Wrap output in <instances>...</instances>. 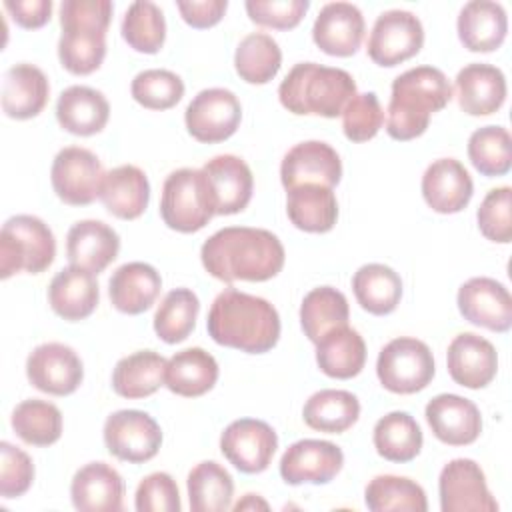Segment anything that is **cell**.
Wrapping results in <instances>:
<instances>
[{
    "mask_svg": "<svg viewBox=\"0 0 512 512\" xmlns=\"http://www.w3.org/2000/svg\"><path fill=\"white\" fill-rule=\"evenodd\" d=\"M202 266L222 282H264L284 266V246L264 228L228 226L214 232L200 250Z\"/></svg>",
    "mask_w": 512,
    "mask_h": 512,
    "instance_id": "cell-1",
    "label": "cell"
},
{
    "mask_svg": "<svg viewBox=\"0 0 512 512\" xmlns=\"http://www.w3.org/2000/svg\"><path fill=\"white\" fill-rule=\"evenodd\" d=\"M206 328L220 346L264 354L280 338V316L266 298L226 288L214 298Z\"/></svg>",
    "mask_w": 512,
    "mask_h": 512,
    "instance_id": "cell-2",
    "label": "cell"
},
{
    "mask_svg": "<svg viewBox=\"0 0 512 512\" xmlns=\"http://www.w3.org/2000/svg\"><path fill=\"white\" fill-rule=\"evenodd\" d=\"M452 100V86L446 74L434 66H416L392 82V96L386 116L390 138L406 142L426 132L430 114Z\"/></svg>",
    "mask_w": 512,
    "mask_h": 512,
    "instance_id": "cell-3",
    "label": "cell"
},
{
    "mask_svg": "<svg viewBox=\"0 0 512 512\" xmlns=\"http://www.w3.org/2000/svg\"><path fill=\"white\" fill-rule=\"evenodd\" d=\"M108 0H64L60 4V64L76 76L92 74L106 56V30L112 20Z\"/></svg>",
    "mask_w": 512,
    "mask_h": 512,
    "instance_id": "cell-4",
    "label": "cell"
},
{
    "mask_svg": "<svg viewBox=\"0 0 512 512\" xmlns=\"http://www.w3.org/2000/svg\"><path fill=\"white\" fill-rule=\"evenodd\" d=\"M356 94L354 78L332 66L300 62L284 76L278 86L280 104L298 116L314 114L336 118Z\"/></svg>",
    "mask_w": 512,
    "mask_h": 512,
    "instance_id": "cell-5",
    "label": "cell"
},
{
    "mask_svg": "<svg viewBox=\"0 0 512 512\" xmlns=\"http://www.w3.org/2000/svg\"><path fill=\"white\" fill-rule=\"evenodd\" d=\"M214 214V194L202 168H178L166 176L160 198V216L168 228L184 234L198 232Z\"/></svg>",
    "mask_w": 512,
    "mask_h": 512,
    "instance_id": "cell-6",
    "label": "cell"
},
{
    "mask_svg": "<svg viewBox=\"0 0 512 512\" xmlns=\"http://www.w3.org/2000/svg\"><path fill=\"white\" fill-rule=\"evenodd\" d=\"M56 256V240L48 224L30 214H18L4 222L0 232V278L24 270L44 272Z\"/></svg>",
    "mask_w": 512,
    "mask_h": 512,
    "instance_id": "cell-7",
    "label": "cell"
},
{
    "mask_svg": "<svg viewBox=\"0 0 512 512\" xmlns=\"http://www.w3.org/2000/svg\"><path fill=\"white\" fill-rule=\"evenodd\" d=\"M434 370V356L428 344L410 336L390 340L376 360L380 384L394 394L424 390L432 382Z\"/></svg>",
    "mask_w": 512,
    "mask_h": 512,
    "instance_id": "cell-8",
    "label": "cell"
},
{
    "mask_svg": "<svg viewBox=\"0 0 512 512\" xmlns=\"http://www.w3.org/2000/svg\"><path fill=\"white\" fill-rule=\"evenodd\" d=\"M102 432L108 452L130 464L152 460L162 444L158 422L142 410H118L110 414Z\"/></svg>",
    "mask_w": 512,
    "mask_h": 512,
    "instance_id": "cell-9",
    "label": "cell"
},
{
    "mask_svg": "<svg viewBox=\"0 0 512 512\" xmlns=\"http://www.w3.org/2000/svg\"><path fill=\"white\" fill-rule=\"evenodd\" d=\"M424 28L416 14L408 10L382 12L370 30L366 52L380 66H396L420 52Z\"/></svg>",
    "mask_w": 512,
    "mask_h": 512,
    "instance_id": "cell-10",
    "label": "cell"
},
{
    "mask_svg": "<svg viewBox=\"0 0 512 512\" xmlns=\"http://www.w3.org/2000/svg\"><path fill=\"white\" fill-rule=\"evenodd\" d=\"M104 170L94 152L82 146L62 148L52 162L50 180L56 196L70 206H86L100 196Z\"/></svg>",
    "mask_w": 512,
    "mask_h": 512,
    "instance_id": "cell-11",
    "label": "cell"
},
{
    "mask_svg": "<svg viewBox=\"0 0 512 512\" xmlns=\"http://www.w3.org/2000/svg\"><path fill=\"white\" fill-rule=\"evenodd\" d=\"M240 120V100L226 88L200 90L184 112V122L190 136L204 144L224 142L238 130Z\"/></svg>",
    "mask_w": 512,
    "mask_h": 512,
    "instance_id": "cell-12",
    "label": "cell"
},
{
    "mask_svg": "<svg viewBox=\"0 0 512 512\" xmlns=\"http://www.w3.org/2000/svg\"><path fill=\"white\" fill-rule=\"evenodd\" d=\"M278 448L274 428L256 418H240L230 422L220 436V450L226 460L244 474L264 472Z\"/></svg>",
    "mask_w": 512,
    "mask_h": 512,
    "instance_id": "cell-13",
    "label": "cell"
},
{
    "mask_svg": "<svg viewBox=\"0 0 512 512\" xmlns=\"http://www.w3.org/2000/svg\"><path fill=\"white\" fill-rule=\"evenodd\" d=\"M442 512H496L482 468L470 458L450 460L438 478Z\"/></svg>",
    "mask_w": 512,
    "mask_h": 512,
    "instance_id": "cell-14",
    "label": "cell"
},
{
    "mask_svg": "<svg viewBox=\"0 0 512 512\" xmlns=\"http://www.w3.org/2000/svg\"><path fill=\"white\" fill-rule=\"evenodd\" d=\"M26 376L34 388L52 396H68L84 378L80 356L66 344L46 342L36 346L26 360Z\"/></svg>",
    "mask_w": 512,
    "mask_h": 512,
    "instance_id": "cell-15",
    "label": "cell"
},
{
    "mask_svg": "<svg viewBox=\"0 0 512 512\" xmlns=\"http://www.w3.org/2000/svg\"><path fill=\"white\" fill-rule=\"evenodd\" d=\"M458 310L464 320L492 332H508L512 326V296L508 288L488 276L466 280L458 288Z\"/></svg>",
    "mask_w": 512,
    "mask_h": 512,
    "instance_id": "cell-16",
    "label": "cell"
},
{
    "mask_svg": "<svg viewBox=\"0 0 512 512\" xmlns=\"http://www.w3.org/2000/svg\"><path fill=\"white\" fill-rule=\"evenodd\" d=\"M344 464L342 450L328 440L304 438L286 448L280 458V476L286 484H326Z\"/></svg>",
    "mask_w": 512,
    "mask_h": 512,
    "instance_id": "cell-17",
    "label": "cell"
},
{
    "mask_svg": "<svg viewBox=\"0 0 512 512\" xmlns=\"http://www.w3.org/2000/svg\"><path fill=\"white\" fill-rule=\"evenodd\" d=\"M342 178L338 152L320 140H306L292 146L280 164V180L286 190L302 184L334 188Z\"/></svg>",
    "mask_w": 512,
    "mask_h": 512,
    "instance_id": "cell-18",
    "label": "cell"
},
{
    "mask_svg": "<svg viewBox=\"0 0 512 512\" xmlns=\"http://www.w3.org/2000/svg\"><path fill=\"white\" fill-rule=\"evenodd\" d=\"M364 16L350 2H328L320 8L314 26V44L330 56H352L364 38Z\"/></svg>",
    "mask_w": 512,
    "mask_h": 512,
    "instance_id": "cell-19",
    "label": "cell"
},
{
    "mask_svg": "<svg viewBox=\"0 0 512 512\" xmlns=\"http://www.w3.org/2000/svg\"><path fill=\"white\" fill-rule=\"evenodd\" d=\"M432 434L450 446L472 444L482 432V416L478 406L458 394H438L424 410Z\"/></svg>",
    "mask_w": 512,
    "mask_h": 512,
    "instance_id": "cell-20",
    "label": "cell"
},
{
    "mask_svg": "<svg viewBox=\"0 0 512 512\" xmlns=\"http://www.w3.org/2000/svg\"><path fill=\"white\" fill-rule=\"evenodd\" d=\"M446 366L456 384L478 390L494 380L498 354L490 340L474 332H462L448 344Z\"/></svg>",
    "mask_w": 512,
    "mask_h": 512,
    "instance_id": "cell-21",
    "label": "cell"
},
{
    "mask_svg": "<svg viewBox=\"0 0 512 512\" xmlns=\"http://www.w3.org/2000/svg\"><path fill=\"white\" fill-rule=\"evenodd\" d=\"M472 194V178L456 158L434 160L422 176V196L438 214H456L464 210Z\"/></svg>",
    "mask_w": 512,
    "mask_h": 512,
    "instance_id": "cell-22",
    "label": "cell"
},
{
    "mask_svg": "<svg viewBox=\"0 0 512 512\" xmlns=\"http://www.w3.org/2000/svg\"><path fill=\"white\" fill-rule=\"evenodd\" d=\"M70 498L80 512H116L122 510L124 480L110 464L90 462L74 474Z\"/></svg>",
    "mask_w": 512,
    "mask_h": 512,
    "instance_id": "cell-23",
    "label": "cell"
},
{
    "mask_svg": "<svg viewBox=\"0 0 512 512\" xmlns=\"http://www.w3.org/2000/svg\"><path fill=\"white\" fill-rule=\"evenodd\" d=\"M202 170L208 176L214 194L216 214H236L248 206L254 190V176L242 158L220 154L208 160Z\"/></svg>",
    "mask_w": 512,
    "mask_h": 512,
    "instance_id": "cell-24",
    "label": "cell"
},
{
    "mask_svg": "<svg viewBox=\"0 0 512 512\" xmlns=\"http://www.w3.org/2000/svg\"><path fill=\"white\" fill-rule=\"evenodd\" d=\"M118 250L116 230L102 220H80L68 230L66 256L72 266L100 274L118 256Z\"/></svg>",
    "mask_w": 512,
    "mask_h": 512,
    "instance_id": "cell-25",
    "label": "cell"
},
{
    "mask_svg": "<svg viewBox=\"0 0 512 512\" xmlns=\"http://www.w3.org/2000/svg\"><path fill=\"white\" fill-rule=\"evenodd\" d=\"M162 290L158 270L146 262H126L108 280L112 306L122 314H142L156 302Z\"/></svg>",
    "mask_w": 512,
    "mask_h": 512,
    "instance_id": "cell-26",
    "label": "cell"
},
{
    "mask_svg": "<svg viewBox=\"0 0 512 512\" xmlns=\"http://www.w3.org/2000/svg\"><path fill=\"white\" fill-rule=\"evenodd\" d=\"M458 106L470 116L494 114L506 100L504 72L492 64H466L456 76Z\"/></svg>",
    "mask_w": 512,
    "mask_h": 512,
    "instance_id": "cell-27",
    "label": "cell"
},
{
    "mask_svg": "<svg viewBox=\"0 0 512 512\" xmlns=\"http://www.w3.org/2000/svg\"><path fill=\"white\" fill-rule=\"evenodd\" d=\"M100 300L96 276L80 266L62 268L48 286V304L64 320L88 318Z\"/></svg>",
    "mask_w": 512,
    "mask_h": 512,
    "instance_id": "cell-28",
    "label": "cell"
},
{
    "mask_svg": "<svg viewBox=\"0 0 512 512\" xmlns=\"http://www.w3.org/2000/svg\"><path fill=\"white\" fill-rule=\"evenodd\" d=\"M458 38L470 52H492L500 48L508 32V16L502 4L472 0L458 14Z\"/></svg>",
    "mask_w": 512,
    "mask_h": 512,
    "instance_id": "cell-29",
    "label": "cell"
},
{
    "mask_svg": "<svg viewBox=\"0 0 512 512\" xmlns=\"http://www.w3.org/2000/svg\"><path fill=\"white\" fill-rule=\"evenodd\" d=\"M50 94L46 74L28 62L16 64L6 70L2 82V110L16 120H28L38 116Z\"/></svg>",
    "mask_w": 512,
    "mask_h": 512,
    "instance_id": "cell-30",
    "label": "cell"
},
{
    "mask_svg": "<svg viewBox=\"0 0 512 512\" xmlns=\"http://www.w3.org/2000/svg\"><path fill=\"white\" fill-rule=\"evenodd\" d=\"M56 118L66 132L76 136H92L106 126L110 118V104L100 90L74 84L60 92L56 102Z\"/></svg>",
    "mask_w": 512,
    "mask_h": 512,
    "instance_id": "cell-31",
    "label": "cell"
},
{
    "mask_svg": "<svg viewBox=\"0 0 512 512\" xmlns=\"http://www.w3.org/2000/svg\"><path fill=\"white\" fill-rule=\"evenodd\" d=\"M98 198L116 218L134 220L148 206L150 182L138 166L122 164L104 172Z\"/></svg>",
    "mask_w": 512,
    "mask_h": 512,
    "instance_id": "cell-32",
    "label": "cell"
},
{
    "mask_svg": "<svg viewBox=\"0 0 512 512\" xmlns=\"http://www.w3.org/2000/svg\"><path fill=\"white\" fill-rule=\"evenodd\" d=\"M316 362L318 368L330 378H354L364 368L366 344L362 336L348 324L336 326L316 342Z\"/></svg>",
    "mask_w": 512,
    "mask_h": 512,
    "instance_id": "cell-33",
    "label": "cell"
},
{
    "mask_svg": "<svg viewBox=\"0 0 512 512\" xmlns=\"http://www.w3.org/2000/svg\"><path fill=\"white\" fill-rule=\"evenodd\" d=\"M168 360L154 350L124 356L112 370V388L118 396L138 400L152 396L166 380Z\"/></svg>",
    "mask_w": 512,
    "mask_h": 512,
    "instance_id": "cell-34",
    "label": "cell"
},
{
    "mask_svg": "<svg viewBox=\"0 0 512 512\" xmlns=\"http://www.w3.org/2000/svg\"><path fill=\"white\" fill-rule=\"evenodd\" d=\"M286 212L290 222L304 232H328L338 218V202L328 186L302 184L288 190Z\"/></svg>",
    "mask_w": 512,
    "mask_h": 512,
    "instance_id": "cell-35",
    "label": "cell"
},
{
    "mask_svg": "<svg viewBox=\"0 0 512 512\" xmlns=\"http://www.w3.org/2000/svg\"><path fill=\"white\" fill-rule=\"evenodd\" d=\"M218 380V362L202 348H186L176 352L166 364V380L170 392L196 398L214 388Z\"/></svg>",
    "mask_w": 512,
    "mask_h": 512,
    "instance_id": "cell-36",
    "label": "cell"
},
{
    "mask_svg": "<svg viewBox=\"0 0 512 512\" xmlns=\"http://www.w3.org/2000/svg\"><path fill=\"white\" fill-rule=\"evenodd\" d=\"M352 290L358 304L374 314L386 316L396 310L402 298V280L386 264H364L352 276Z\"/></svg>",
    "mask_w": 512,
    "mask_h": 512,
    "instance_id": "cell-37",
    "label": "cell"
},
{
    "mask_svg": "<svg viewBox=\"0 0 512 512\" xmlns=\"http://www.w3.org/2000/svg\"><path fill=\"white\" fill-rule=\"evenodd\" d=\"M360 416V402L348 390L326 388L314 392L302 410L304 422L318 432L340 434L356 424Z\"/></svg>",
    "mask_w": 512,
    "mask_h": 512,
    "instance_id": "cell-38",
    "label": "cell"
},
{
    "mask_svg": "<svg viewBox=\"0 0 512 512\" xmlns=\"http://www.w3.org/2000/svg\"><path fill=\"white\" fill-rule=\"evenodd\" d=\"M186 488L192 512H224L232 506V476L214 460L196 464L188 474Z\"/></svg>",
    "mask_w": 512,
    "mask_h": 512,
    "instance_id": "cell-39",
    "label": "cell"
},
{
    "mask_svg": "<svg viewBox=\"0 0 512 512\" xmlns=\"http://www.w3.org/2000/svg\"><path fill=\"white\" fill-rule=\"evenodd\" d=\"M374 448L390 462H410L422 450V430L408 412H390L374 424Z\"/></svg>",
    "mask_w": 512,
    "mask_h": 512,
    "instance_id": "cell-40",
    "label": "cell"
},
{
    "mask_svg": "<svg viewBox=\"0 0 512 512\" xmlns=\"http://www.w3.org/2000/svg\"><path fill=\"white\" fill-rule=\"evenodd\" d=\"M346 296L332 286L312 288L300 304V326L310 342H318L328 330L348 324Z\"/></svg>",
    "mask_w": 512,
    "mask_h": 512,
    "instance_id": "cell-41",
    "label": "cell"
},
{
    "mask_svg": "<svg viewBox=\"0 0 512 512\" xmlns=\"http://www.w3.org/2000/svg\"><path fill=\"white\" fill-rule=\"evenodd\" d=\"M366 508L372 512H426L424 488L406 478L394 474H380L372 478L364 490Z\"/></svg>",
    "mask_w": 512,
    "mask_h": 512,
    "instance_id": "cell-42",
    "label": "cell"
},
{
    "mask_svg": "<svg viewBox=\"0 0 512 512\" xmlns=\"http://www.w3.org/2000/svg\"><path fill=\"white\" fill-rule=\"evenodd\" d=\"M282 64L278 42L264 32L246 34L234 52V68L238 76L250 84L270 82Z\"/></svg>",
    "mask_w": 512,
    "mask_h": 512,
    "instance_id": "cell-43",
    "label": "cell"
},
{
    "mask_svg": "<svg viewBox=\"0 0 512 512\" xmlns=\"http://www.w3.org/2000/svg\"><path fill=\"white\" fill-rule=\"evenodd\" d=\"M16 436L32 446H50L62 436V412L48 400H22L12 412Z\"/></svg>",
    "mask_w": 512,
    "mask_h": 512,
    "instance_id": "cell-44",
    "label": "cell"
},
{
    "mask_svg": "<svg viewBox=\"0 0 512 512\" xmlns=\"http://www.w3.org/2000/svg\"><path fill=\"white\" fill-rule=\"evenodd\" d=\"M200 312V300L190 288L170 290L154 314V332L166 344H178L190 336Z\"/></svg>",
    "mask_w": 512,
    "mask_h": 512,
    "instance_id": "cell-45",
    "label": "cell"
},
{
    "mask_svg": "<svg viewBox=\"0 0 512 512\" xmlns=\"http://www.w3.org/2000/svg\"><path fill=\"white\" fill-rule=\"evenodd\" d=\"M120 30L130 48L144 54H156L166 40L164 12L148 0L132 2L124 12Z\"/></svg>",
    "mask_w": 512,
    "mask_h": 512,
    "instance_id": "cell-46",
    "label": "cell"
},
{
    "mask_svg": "<svg viewBox=\"0 0 512 512\" xmlns=\"http://www.w3.org/2000/svg\"><path fill=\"white\" fill-rule=\"evenodd\" d=\"M468 158L482 176H504L512 166V138L504 126H482L468 138Z\"/></svg>",
    "mask_w": 512,
    "mask_h": 512,
    "instance_id": "cell-47",
    "label": "cell"
},
{
    "mask_svg": "<svg viewBox=\"0 0 512 512\" xmlns=\"http://www.w3.org/2000/svg\"><path fill=\"white\" fill-rule=\"evenodd\" d=\"M132 98L148 110H168L184 96V82L178 74L164 68L142 70L130 84Z\"/></svg>",
    "mask_w": 512,
    "mask_h": 512,
    "instance_id": "cell-48",
    "label": "cell"
},
{
    "mask_svg": "<svg viewBox=\"0 0 512 512\" xmlns=\"http://www.w3.org/2000/svg\"><path fill=\"white\" fill-rule=\"evenodd\" d=\"M384 122L380 100L374 92L354 94L342 110V130L352 142H366L378 134Z\"/></svg>",
    "mask_w": 512,
    "mask_h": 512,
    "instance_id": "cell-49",
    "label": "cell"
},
{
    "mask_svg": "<svg viewBox=\"0 0 512 512\" xmlns=\"http://www.w3.org/2000/svg\"><path fill=\"white\" fill-rule=\"evenodd\" d=\"M476 218L480 232L488 240L508 244L512 240V188H492L484 196Z\"/></svg>",
    "mask_w": 512,
    "mask_h": 512,
    "instance_id": "cell-50",
    "label": "cell"
},
{
    "mask_svg": "<svg viewBox=\"0 0 512 512\" xmlns=\"http://www.w3.org/2000/svg\"><path fill=\"white\" fill-rule=\"evenodd\" d=\"M134 506L138 512H178L182 508L176 480L168 472H152L136 488Z\"/></svg>",
    "mask_w": 512,
    "mask_h": 512,
    "instance_id": "cell-51",
    "label": "cell"
},
{
    "mask_svg": "<svg viewBox=\"0 0 512 512\" xmlns=\"http://www.w3.org/2000/svg\"><path fill=\"white\" fill-rule=\"evenodd\" d=\"M34 480L32 458L10 442H0V494L18 498L28 492Z\"/></svg>",
    "mask_w": 512,
    "mask_h": 512,
    "instance_id": "cell-52",
    "label": "cell"
},
{
    "mask_svg": "<svg viewBox=\"0 0 512 512\" xmlns=\"http://www.w3.org/2000/svg\"><path fill=\"white\" fill-rule=\"evenodd\" d=\"M308 6V0H248L246 12L260 26L288 30L300 24Z\"/></svg>",
    "mask_w": 512,
    "mask_h": 512,
    "instance_id": "cell-53",
    "label": "cell"
},
{
    "mask_svg": "<svg viewBox=\"0 0 512 512\" xmlns=\"http://www.w3.org/2000/svg\"><path fill=\"white\" fill-rule=\"evenodd\" d=\"M176 8L180 10V16L186 24L192 28H210L218 24L228 8L226 0H202V2H176Z\"/></svg>",
    "mask_w": 512,
    "mask_h": 512,
    "instance_id": "cell-54",
    "label": "cell"
},
{
    "mask_svg": "<svg viewBox=\"0 0 512 512\" xmlns=\"http://www.w3.org/2000/svg\"><path fill=\"white\" fill-rule=\"evenodd\" d=\"M4 8L22 28H40L50 20L52 0H6Z\"/></svg>",
    "mask_w": 512,
    "mask_h": 512,
    "instance_id": "cell-55",
    "label": "cell"
},
{
    "mask_svg": "<svg viewBox=\"0 0 512 512\" xmlns=\"http://www.w3.org/2000/svg\"><path fill=\"white\" fill-rule=\"evenodd\" d=\"M256 508L268 510V504H266L262 498H258V494H246L244 500H240V502L234 506L236 512H240V510H256Z\"/></svg>",
    "mask_w": 512,
    "mask_h": 512,
    "instance_id": "cell-56",
    "label": "cell"
}]
</instances>
